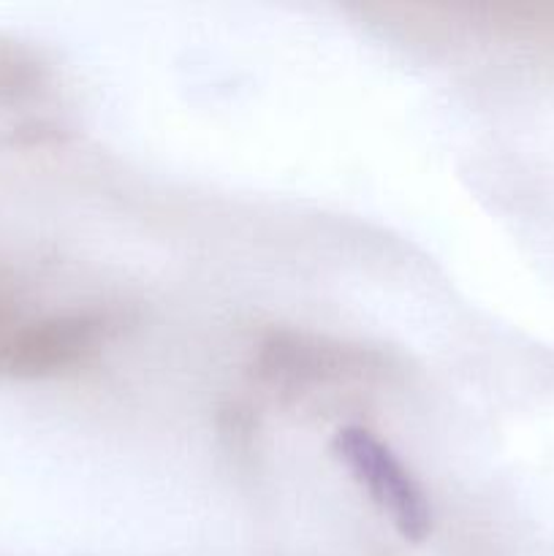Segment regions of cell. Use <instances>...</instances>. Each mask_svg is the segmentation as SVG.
Listing matches in <instances>:
<instances>
[{"label":"cell","mask_w":554,"mask_h":556,"mask_svg":"<svg viewBox=\"0 0 554 556\" xmlns=\"http://www.w3.org/2000/svg\"><path fill=\"white\" fill-rule=\"evenodd\" d=\"M375 364L358 348L307 334H275L261 345L259 372L288 389L348 383L373 372Z\"/></svg>","instance_id":"2"},{"label":"cell","mask_w":554,"mask_h":556,"mask_svg":"<svg viewBox=\"0 0 554 556\" xmlns=\"http://www.w3.org/2000/svg\"><path fill=\"white\" fill-rule=\"evenodd\" d=\"M33 320H22L14 302L0 291V372H14L20 348Z\"/></svg>","instance_id":"3"},{"label":"cell","mask_w":554,"mask_h":556,"mask_svg":"<svg viewBox=\"0 0 554 556\" xmlns=\"http://www.w3.org/2000/svg\"><path fill=\"white\" fill-rule=\"evenodd\" d=\"M335 454L351 470L358 486L389 516L402 538L421 543L432 532V508L405 465L389 445L362 427H345L335 434Z\"/></svg>","instance_id":"1"}]
</instances>
